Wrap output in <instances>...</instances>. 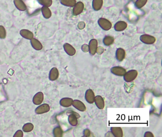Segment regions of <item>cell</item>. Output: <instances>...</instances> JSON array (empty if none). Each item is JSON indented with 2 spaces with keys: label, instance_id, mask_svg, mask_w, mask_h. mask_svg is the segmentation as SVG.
Instances as JSON below:
<instances>
[{
  "label": "cell",
  "instance_id": "cell-22",
  "mask_svg": "<svg viewBox=\"0 0 162 137\" xmlns=\"http://www.w3.org/2000/svg\"><path fill=\"white\" fill-rule=\"evenodd\" d=\"M41 12L43 17L46 19H49L52 17V11L49 7L43 6L41 8Z\"/></svg>",
  "mask_w": 162,
  "mask_h": 137
},
{
  "label": "cell",
  "instance_id": "cell-33",
  "mask_svg": "<svg viewBox=\"0 0 162 137\" xmlns=\"http://www.w3.org/2000/svg\"><path fill=\"white\" fill-rule=\"evenodd\" d=\"M84 136L85 137H89L90 135V131L88 129H86L84 130Z\"/></svg>",
  "mask_w": 162,
  "mask_h": 137
},
{
  "label": "cell",
  "instance_id": "cell-4",
  "mask_svg": "<svg viewBox=\"0 0 162 137\" xmlns=\"http://www.w3.org/2000/svg\"><path fill=\"white\" fill-rule=\"evenodd\" d=\"M81 117L79 114L76 112H72L69 114L68 117V121L69 122V124L72 126H76L77 125L78 119Z\"/></svg>",
  "mask_w": 162,
  "mask_h": 137
},
{
  "label": "cell",
  "instance_id": "cell-1",
  "mask_svg": "<svg viewBox=\"0 0 162 137\" xmlns=\"http://www.w3.org/2000/svg\"><path fill=\"white\" fill-rule=\"evenodd\" d=\"M138 75V72L135 70H131L126 72L123 76L124 79L127 82H131L137 78Z\"/></svg>",
  "mask_w": 162,
  "mask_h": 137
},
{
  "label": "cell",
  "instance_id": "cell-11",
  "mask_svg": "<svg viewBox=\"0 0 162 137\" xmlns=\"http://www.w3.org/2000/svg\"><path fill=\"white\" fill-rule=\"evenodd\" d=\"M63 48L66 53H67L68 55L72 56L76 54V49L70 44L68 43L64 44Z\"/></svg>",
  "mask_w": 162,
  "mask_h": 137
},
{
  "label": "cell",
  "instance_id": "cell-19",
  "mask_svg": "<svg viewBox=\"0 0 162 137\" xmlns=\"http://www.w3.org/2000/svg\"><path fill=\"white\" fill-rule=\"evenodd\" d=\"M31 44L32 48L36 51H40L43 48V46L39 40L36 38H33L31 40Z\"/></svg>",
  "mask_w": 162,
  "mask_h": 137
},
{
  "label": "cell",
  "instance_id": "cell-25",
  "mask_svg": "<svg viewBox=\"0 0 162 137\" xmlns=\"http://www.w3.org/2000/svg\"><path fill=\"white\" fill-rule=\"evenodd\" d=\"M61 4L67 7H73L77 3L76 0H60Z\"/></svg>",
  "mask_w": 162,
  "mask_h": 137
},
{
  "label": "cell",
  "instance_id": "cell-27",
  "mask_svg": "<svg viewBox=\"0 0 162 137\" xmlns=\"http://www.w3.org/2000/svg\"><path fill=\"white\" fill-rule=\"evenodd\" d=\"M34 126L31 123H26L22 127V130L25 133H29L34 130Z\"/></svg>",
  "mask_w": 162,
  "mask_h": 137
},
{
  "label": "cell",
  "instance_id": "cell-10",
  "mask_svg": "<svg viewBox=\"0 0 162 137\" xmlns=\"http://www.w3.org/2000/svg\"><path fill=\"white\" fill-rule=\"evenodd\" d=\"M50 110V107L48 104H43L39 106L35 110V112L37 114H42L47 113Z\"/></svg>",
  "mask_w": 162,
  "mask_h": 137
},
{
  "label": "cell",
  "instance_id": "cell-30",
  "mask_svg": "<svg viewBox=\"0 0 162 137\" xmlns=\"http://www.w3.org/2000/svg\"><path fill=\"white\" fill-rule=\"evenodd\" d=\"M6 37V31L4 26L0 25V39H4Z\"/></svg>",
  "mask_w": 162,
  "mask_h": 137
},
{
  "label": "cell",
  "instance_id": "cell-23",
  "mask_svg": "<svg viewBox=\"0 0 162 137\" xmlns=\"http://www.w3.org/2000/svg\"><path fill=\"white\" fill-rule=\"evenodd\" d=\"M103 4V0H93L92 7L96 11L101 10Z\"/></svg>",
  "mask_w": 162,
  "mask_h": 137
},
{
  "label": "cell",
  "instance_id": "cell-26",
  "mask_svg": "<svg viewBox=\"0 0 162 137\" xmlns=\"http://www.w3.org/2000/svg\"><path fill=\"white\" fill-rule=\"evenodd\" d=\"M38 3L43 6L49 7L53 3L52 0H37Z\"/></svg>",
  "mask_w": 162,
  "mask_h": 137
},
{
  "label": "cell",
  "instance_id": "cell-31",
  "mask_svg": "<svg viewBox=\"0 0 162 137\" xmlns=\"http://www.w3.org/2000/svg\"><path fill=\"white\" fill-rule=\"evenodd\" d=\"M23 136V132L21 130H17L13 135V137H22Z\"/></svg>",
  "mask_w": 162,
  "mask_h": 137
},
{
  "label": "cell",
  "instance_id": "cell-5",
  "mask_svg": "<svg viewBox=\"0 0 162 137\" xmlns=\"http://www.w3.org/2000/svg\"><path fill=\"white\" fill-rule=\"evenodd\" d=\"M88 47L90 54L92 56L94 55L95 54L97 53V49L98 47V43L97 40L93 39L90 40Z\"/></svg>",
  "mask_w": 162,
  "mask_h": 137
},
{
  "label": "cell",
  "instance_id": "cell-3",
  "mask_svg": "<svg viewBox=\"0 0 162 137\" xmlns=\"http://www.w3.org/2000/svg\"><path fill=\"white\" fill-rule=\"evenodd\" d=\"M140 40L144 43L150 45L155 43L156 38L154 36L150 35L145 34L141 35L140 37Z\"/></svg>",
  "mask_w": 162,
  "mask_h": 137
},
{
  "label": "cell",
  "instance_id": "cell-13",
  "mask_svg": "<svg viewBox=\"0 0 162 137\" xmlns=\"http://www.w3.org/2000/svg\"><path fill=\"white\" fill-rule=\"evenodd\" d=\"M94 103L99 109H103L105 107V101L101 96L97 95L95 97Z\"/></svg>",
  "mask_w": 162,
  "mask_h": 137
},
{
  "label": "cell",
  "instance_id": "cell-18",
  "mask_svg": "<svg viewBox=\"0 0 162 137\" xmlns=\"http://www.w3.org/2000/svg\"><path fill=\"white\" fill-rule=\"evenodd\" d=\"M59 72L57 68L53 67L50 70L49 73V79L51 81H55L59 78Z\"/></svg>",
  "mask_w": 162,
  "mask_h": 137
},
{
  "label": "cell",
  "instance_id": "cell-21",
  "mask_svg": "<svg viewBox=\"0 0 162 137\" xmlns=\"http://www.w3.org/2000/svg\"><path fill=\"white\" fill-rule=\"evenodd\" d=\"M111 132L115 137H122L123 136V130L120 127H111Z\"/></svg>",
  "mask_w": 162,
  "mask_h": 137
},
{
  "label": "cell",
  "instance_id": "cell-8",
  "mask_svg": "<svg viewBox=\"0 0 162 137\" xmlns=\"http://www.w3.org/2000/svg\"><path fill=\"white\" fill-rule=\"evenodd\" d=\"M94 92L91 89H88L85 92V98L86 101L89 104H93L94 103Z\"/></svg>",
  "mask_w": 162,
  "mask_h": 137
},
{
  "label": "cell",
  "instance_id": "cell-12",
  "mask_svg": "<svg viewBox=\"0 0 162 137\" xmlns=\"http://www.w3.org/2000/svg\"><path fill=\"white\" fill-rule=\"evenodd\" d=\"M125 57V51L124 49L119 48L116 52V58L119 62L123 61Z\"/></svg>",
  "mask_w": 162,
  "mask_h": 137
},
{
  "label": "cell",
  "instance_id": "cell-17",
  "mask_svg": "<svg viewBox=\"0 0 162 137\" xmlns=\"http://www.w3.org/2000/svg\"><path fill=\"white\" fill-rule=\"evenodd\" d=\"M20 34L22 37L29 40H31L34 37V34L27 29H22L20 31Z\"/></svg>",
  "mask_w": 162,
  "mask_h": 137
},
{
  "label": "cell",
  "instance_id": "cell-14",
  "mask_svg": "<svg viewBox=\"0 0 162 137\" xmlns=\"http://www.w3.org/2000/svg\"><path fill=\"white\" fill-rule=\"evenodd\" d=\"M128 24L124 21H119L115 23L114 29L116 31H122L127 29Z\"/></svg>",
  "mask_w": 162,
  "mask_h": 137
},
{
  "label": "cell",
  "instance_id": "cell-28",
  "mask_svg": "<svg viewBox=\"0 0 162 137\" xmlns=\"http://www.w3.org/2000/svg\"><path fill=\"white\" fill-rule=\"evenodd\" d=\"M53 133L54 137H61L63 135V132L60 127H56L53 130Z\"/></svg>",
  "mask_w": 162,
  "mask_h": 137
},
{
  "label": "cell",
  "instance_id": "cell-34",
  "mask_svg": "<svg viewBox=\"0 0 162 137\" xmlns=\"http://www.w3.org/2000/svg\"><path fill=\"white\" fill-rule=\"evenodd\" d=\"M81 49L82 51H84V52H85V50H86V49H87V50L88 51V52H89V47H88V45L84 44V45H82V46Z\"/></svg>",
  "mask_w": 162,
  "mask_h": 137
},
{
  "label": "cell",
  "instance_id": "cell-24",
  "mask_svg": "<svg viewBox=\"0 0 162 137\" xmlns=\"http://www.w3.org/2000/svg\"><path fill=\"white\" fill-rule=\"evenodd\" d=\"M114 40H115V39L113 36H110V35H107L104 38L103 42L105 46H109L114 43Z\"/></svg>",
  "mask_w": 162,
  "mask_h": 137
},
{
  "label": "cell",
  "instance_id": "cell-9",
  "mask_svg": "<svg viewBox=\"0 0 162 137\" xmlns=\"http://www.w3.org/2000/svg\"><path fill=\"white\" fill-rule=\"evenodd\" d=\"M72 105L75 109L80 112H84L86 111V107L83 103L81 100H73Z\"/></svg>",
  "mask_w": 162,
  "mask_h": 137
},
{
  "label": "cell",
  "instance_id": "cell-7",
  "mask_svg": "<svg viewBox=\"0 0 162 137\" xmlns=\"http://www.w3.org/2000/svg\"><path fill=\"white\" fill-rule=\"evenodd\" d=\"M110 72L112 73L116 76L122 77L127 72L125 68L120 66H115L111 68Z\"/></svg>",
  "mask_w": 162,
  "mask_h": 137
},
{
  "label": "cell",
  "instance_id": "cell-29",
  "mask_svg": "<svg viewBox=\"0 0 162 137\" xmlns=\"http://www.w3.org/2000/svg\"><path fill=\"white\" fill-rule=\"evenodd\" d=\"M147 1L148 0H137L134 3V5H135L136 8H137L138 9H140L146 4Z\"/></svg>",
  "mask_w": 162,
  "mask_h": 137
},
{
  "label": "cell",
  "instance_id": "cell-15",
  "mask_svg": "<svg viewBox=\"0 0 162 137\" xmlns=\"http://www.w3.org/2000/svg\"><path fill=\"white\" fill-rule=\"evenodd\" d=\"M44 100V95L42 92H39L34 96L32 101L35 105H40Z\"/></svg>",
  "mask_w": 162,
  "mask_h": 137
},
{
  "label": "cell",
  "instance_id": "cell-16",
  "mask_svg": "<svg viewBox=\"0 0 162 137\" xmlns=\"http://www.w3.org/2000/svg\"><path fill=\"white\" fill-rule=\"evenodd\" d=\"M14 6L20 11H25L27 10V6L22 0H13Z\"/></svg>",
  "mask_w": 162,
  "mask_h": 137
},
{
  "label": "cell",
  "instance_id": "cell-32",
  "mask_svg": "<svg viewBox=\"0 0 162 137\" xmlns=\"http://www.w3.org/2000/svg\"><path fill=\"white\" fill-rule=\"evenodd\" d=\"M154 136L153 135V134L152 133H151L150 131H147L146 133H145L144 137H154Z\"/></svg>",
  "mask_w": 162,
  "mask_h": 137
},
{
  "label": "cell",
  "instance_id": "cell-20",
  "mask_svg": "<svg viewBox=\"0 0 162 137\" xmlns=\"http://www.w3.org/2000/svg\"><path fill=\"white\" fill-rule=\"evenodd\" d=\"M73 99L70 98H63L60 101V105L63 107L68 108L72 104Z\"/></svg>",
  "mask_w": 162,
  "mask_h": 137
},
{
  "label": "cell",
  "instance_id": "cell-6",
  "mask_svg": "<svg viewBox=\"0 0 162 137\" xmlns=\"http://www.w3.org/2000/svg\"><path fill=\"white\" fill-rule=\"evenodd\" d=\"M84 9V4L82 1L77 2L72 10V13L74 16H78L83 12Z\"/></svg>",
  "mask_w": 162,
  "mask_h": 137
},
{
  "label": "cell",
  "instance_id": "cell-2",
  "mask_svg": "<svg viewBox=\"0 0 162 137\" xmlns=\"http://www.w3.org/2000/svg\"><path fill=\"white\" fill-rule=\"evenodd\" d=\"M98 23L100 28L104 31H108L111 29V22L107 19L100 18L98 20Z\"/></svg>",
  "mask_w": 162,
  "mask_h": 137
}]
</instances>
